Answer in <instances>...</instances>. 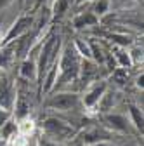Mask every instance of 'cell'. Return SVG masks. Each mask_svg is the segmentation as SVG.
<instances>
[{
	"label": "cell",
	"mask_w": 144,
	"mask_h": 146,
	"mask_svg": "<svg viewBox=\"0 0 144 146\" xmlns=\"http://www.w3.org/2000/svg\"><path fill=\"white\" fill-rule=\"evenodd\" d=\"M42 136H45L47 139L54 141V143H64L73 139L77 134V129L69 122L57 118V117H47L42 123Z\"/></svg>",
	"instance_id": "6da1fadb"
},
{
	"label": "cell",
	"mask_w": 144,
	"mask_h": 146,
	"mask_svg": "<svg viewBox=\"0 0 144 146\" xmlns=\"http://www.w3.org/2000/svg\"><path fill=\"white\" fill-rule=\"evenodd\" d=\"M45 108L54 110V111H73V110L80 108V94L75 90H56L50 92L49 98L44 101Z\"/></svg>",
	"instance_id": "7a4b0ae2"
},
{
	"label": "cell",
	"mask_w": 144,
	"mask_h": 146,
	"mask_svg": "<svg viewBox=\"0 0 144 146\" xmlns=\"http://www.w3.org/2000/svg\"><path fill=\"white\" fill-rule=\"evenodd\" d=\"M110 87V82L106 78H99L92 84H89L83 90V94L80 96V103H82V108L87 110V111H96L97 110V104L101 101V98L104 96V92Z\"/></svg>",
	"instance_id": "3957f363"
},
{
	"label": "cell",
	"mask_w": 144,
	"mask_h": 146,
	"mask_svg": "<svg viewBox=\"0 0 144 146\" xmlns=\"http://www.w3.org/2000/svg\"><path fill=\"white\" fill-rule=\"evenodd\" d=\"M16 101V80L7 71H0V108L12 113Z\"/></svg>",
	"instance_id": "277c9868"
},
{
	"label": "cell",
	"mask_w": 144,
	"mask_h": 146,
	"mask_svg": "<svg viewBox=\"0 0 144 146\" xmlns=\"http://www.w3.org/2000/svg\"><path fill=\"white\" fill-rule=\"evenodd\" d=\"M33 19H35V14H23V16H19L9 26V30L5 31V35H4V44H11V42H14L17 38H21V36L28 35L31 31Z\"/></svg>",
	"instance_id": "5b68a950"
},
{
	"label": "cell",
	"mask_w": 144,
	"mask_h": 146,
	"mask_svg": "<svg viewBox=\"0 0 144 146\" xmlns=\"http://www.w3.org/2000/svg\"><path fill=\"white\" fill-rule=\"evenodd\" d=\"M19 80L30 82V84H37L38 82V70H37V56L35 52H30L24 59L19 61Z\"/></svg>",
	"instance_id": "8992f818"
},
{
	"label": "cell",
	"mask_w": 144,
	"mask_h": 146,
	"mask_svg": "<svg viewBox=\"0 0 144 146\" xmlns=\"http://www.w3.org/2000/svg\"><path fill=\"white\" fill-rule=\"evenodd\" d=\"M99 64L94 63L92 59H82L80 61V70H78V84L87 87L89 84H92L99 80Z\"/></svg>",
	"instance_id": "52a82bcc"
},
{
	"label": "cell",
	"mask_w": 144,
	"mask_h": 146,
	"mask_svg": "<svg viewBox=\"0 0 144 146\" xmlns=\"http://www.w3.org/2000/svg\"><path fill=\"white\" fill-rule=\"evenodd\" d=\"M104 125L116 134H129L130 127H132L129 122V117L123 115V113H106L104 115Z\"/></svg>",
	"instance_id": "ba28073f"
},
{
	"label": "cell",
	"mask_w": 144,
	"mask_h": 146,
	"mask_svg": "<svg viewBox=\"0 0 144 146\" xmlns=\"http://www.w3.org/2000/svg\"><path fill=\"white\" fill-rule=\"evenodd\" d=\"M99 17L92 12V11H82V12H77L71 25L77 31H83V30H89V28H94L99 25Z\"/></svg>",
	"instance_id": "9c48e42d"
},
{
	"label": "cell",
	"mask_w": 144,
	"mask_h": 146,
	"mask_svg": "<svg viewBox=\"0 0 144 146\" xmlns=\"http://www.w3.org/2000/svg\"><path fill=\"white\" fill-rule=\"evenodd\" d=\"M17 63V52H16V44H4L0 47V71H9L14 64Z\"/></svg>",
	"instance_id": "30bf717a"
},
{
	"label": "cell",
	"mask_w": 144,
	"mask_h": 146,
	"mask_svg": "<svg viewBox=\"0 0 144 146\" xmlns=\"http://www.w3.org/2000/svg\"><path fill=\"white\" fill-rule=\"evenodd\" d=\"M116 101H118V92L113 90L111 87H108V90L104 92V96L101 98L99 104H97V110L96 111L106 115V113H113V108L116 106Z\"/></svg>",
	"instance_id": "8fae6325"
},
{
	"label": "cell",
	"mask_w": 144,
	"mask_h": 146,
	"mask_svg": "<svg viewBox=\"0 0 144 146\" xmlns=\"http://www.w3.org/2000/svg\"><path fill=\"white\" fill-rule=\"evenodd\" d=\"M77 4V0H54L50 5V14H52V21H59L66 16V12Z\"/></svg>",
	"instance_id": "7c38bea8"
},
{
	"label": "cell",
	"mask_w": 144,
	"mask_h": 146,
	"mask_svg": "<svg viewBox=\"0 0 144 146\" xmlns=\"http://www.w3.org/2000/svg\"><path fill=\"white\" fill-rule=\"evenodd\" d=\"M16 127H17V132L30 137L35 134V131H37V122H35V118L31 115H26L23 118H17L16 120Z\"/></svg>",
	"instance_id": "4fadbf2b"
},
{
	"label": "cell",
	"mask_w": 144,
	"mask_h": 146,
	"mask_svg": "<svg viewBox=\"0 0 144 146\" xmlns=\"http://www.w3.org/2000/svg\"><path fill=\"white\" fill-rule=\"evenodd\" d=\"M75 52L80 56V59H92L90 56V47H89V40L87 38H82V36H77V38L71 42Z\"/></svg>",
	"instance_id": "5bb4252c"
},
{
	"label": "cell",
	"mask_w": 144,
	"mask_h": 146,
	"mask_svg": "<svg viewBox=\"0 0 144 146\" xmlns=\"http://www.w3.org/2000/svg\"><path fill=\"white\" fill-rule=\"evenodd\" d=\"M129 122L135 131H142V110L137 104L129 106Z\"/></svg>",
	"instance_id": "9a60e30c"
},
{
	"label": "cell",
	"mask_w": 144,
	"mask_h": 146,
	"mask_svg": "<svg viewBox=\"0 0 144 146\" xmlns=\"http://www.w3.org/2000/svg\"><path fill=\"white\" fill-rule=\"evenodd\" d=\"M129 80V70H125V68H115L111 71V82L116 84V85H123V84H127Z\"/></svg>",
	"instance_id": "2e32d148"
},
{
	"label": "cell",
	"mask_w": 144,
	"mask_h": 146,
	"mask_svg": "<svg viewBox=\"0 0 144 146\" xmlns=\"http://www.w3.org/2000/svg\"><path fill=\"white\" fill-rule=\"evenodd\" d=\"M127 52H129L130 61H132V68L142 64V47L141 45H134V47L127 49Z\"/></svg>",
	"instance_id": "e0dca14e"
},
{
	"label": "cell",
	"mask_w": 144,
	"mask_h": 146,
	"mask_svg": "<svg viewBox=\"0 0 144 146\" xmlns=\"http://www.w3.org/2000/svg\"><path fill=\"white\" fill-rule=\"evenodd\" d=\"M92 12L99 17L104 16V14H108L110 12V0H96V4H94V9H92Z\"/></svg>",
	"instance_id": "ac0fdd59"
},
{
	"label": "cell",
	"mask_w": 144,
	"mask_h": 146,
	"mask_svg": "<svg viewBox=\"0 0 144 146\" xmlns=\"http://www.w3.org/2000/svg\"><path fill=\"white\" fill-rule=\"evenodd\" d=\"M7 144L9 146H30V137H26V136H23V134H14L9 141H7Z\"/></svg>",
	"instance_id": "d6986e66"
},
{
	"label": "cell",
	"mask_w": 144,
	"mask_h": 146,
	"mask_svg": "<svg viewBox=\"0 0 144 146\" xmlns=\"http://www.w3.org/2000/svg\"><path fill=\"white\" fill-rule=\"evenodd\" d=\"M11 118H12V113L7 111V110H2V108H0V129H2V127H4Z\"/></svg>",
	"instance_id": "ffe728a7"
},
{
	"label": "cell",
	"mask_w": 144,
	"mask_h": 146,
	"mask_svg": "<svg viewBox=\"0 0 144 146\" xmlns=\"http://www.w3.org/2000/svg\"><path fill=\"white\" fill-rule=\"evenodd\" d=\"M38 146H61V144H59V143H54V141H50V139H47L45 136H42L40 141H38Z\"/></svg>",
	"instance_id": "44dd1931"
},
{
	"label": "cell",
	"mask_w": 144,
	"mask_h": 146,
	"mask_svg": "<svg viewBox=\"0 0 144 146\" xmlns=\"http://www.w3.org/2000/svg\"><path fill=\"white\" fill-rule=\"evenodd\" d=\"M142 78H144V75H142V71H141L139 75L135 77V87H137V89H141V90H142V87H144V84H142Z\"/></svg>",
	"instance_id": "7402d4cb"
},
{
	"label": "cell",
	"mask_w": 144,
	"mask_h": 146,
	"mask_svg": "<svg viewBox=\"0 0 144 146\" xmlns=\"http://www.w3.org/2000/svg\"><path fill=\"white\" fill-rule=\"evenodd\" d=\"M89 146H116V144H113L111 141H99V143H94V144H89Z\"/></svg>",
	"instance_id": "603a6c76"
},
{
	"label": "cell",
	"mask_w": 144,
	"mask_h": 146,
	"mask_svg": "<svg viewBox=\"0 0 144 146\" xmlns=\"http://www.w3.org/2000/svg\"><path fill=\"white\" fill-rule=\"evenodd\" d=\"M12 2V0H0V9H4V7H7L9 4Z\"/></svg>",
	"instance_id": "cb8c5ba5"
},
{
	"label": "cell",
	"mask_w": 144,
	"mask_h": 146,
	"mask_svg": "<svg viewBox=\"0 0 144 146\" xmlns=\"http://www.w3.org/2000/svg\"><path fill=\"white\" fill-rule=\"evenodd\" d=\"M4 35H5V31H4L2 28H0V47L4 45Z\"/></svg>",
	"instance_id": "d4e9b609"
},
{
	"label": "cell",
	"mask_w": 144,
	"mask_h": 146,
	"mask_svg": "<svg viewBox=\"0 0 144 146\" xmlns=\"http://www.w3.org/2000/svg\"><path fill=\"white\" fill-rule=\"evenodd\" d=\"M77 146H85V144H77Z\"/></svg>",
	"instance_id": "484cf974"
},
{
	"label": "cell",
	"mask_w": 144,
	"mask_h": 146,
	"mask_svg": "<svg viewBox=\"0 0 144 146\" xmlns=\"http://www.w3.org/2000/svg\"><path fill=\"white\" fill-rule=\"evenodd\" d=\"M135 2H141V0H135Z\"/></svg>",
	"instance_id": "4316f807"
}]
</instances>
